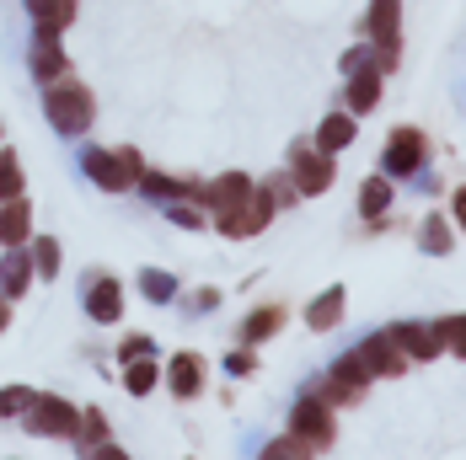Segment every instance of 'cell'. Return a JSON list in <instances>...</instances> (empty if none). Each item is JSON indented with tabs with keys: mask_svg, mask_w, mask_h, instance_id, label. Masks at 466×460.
Masks as SVG:
<instances>
[{
	"mask_svg": "<svg viewBox=\"0 0 466 460\" xmlns=\"http://www.w3.org/2000/svg\"><path fill=\"white\" fill-rule=\"evenodd\" d=\"M44 107H48V118H54L59 135H86V124H92V92L76 86V81H59L44 96Z\"/></svg>",
	"mask_w": 466,
	"mask_h": 460,
	"instance_id": "1",
	"label": "cell"
},
{
	"mask_svg": "<svg viewBox=\"0 0 466 460\" xmlns=\"http://www.w3.org/2000/svg\"><path fill=\"white\" fill-rule=\"evenodd\" d=\"M86 172L96 177V187L107 193H124V187L140 183V155L124 145V150H86Z\"/></svg>",
	"mask_w": 466,
	"mask_h": 460,
	"instance_id": "2",
	"label": "cell"
},
{
	"mask_svg": "<svg viewBox=\"0 0 466 460\" xmlns=\"http://www.w3.org/2000/svg\"><path fill=\"white\" fill-rule=\"evenodd\" d=\"M268 220H274V193L268 187H247V198L220 215V230L226 235H258Z\"/></svg>",
	"mask_w": 466,
	"mask_h": 460,
	"instance_id": "3",
	"label": "cell"
},
{
	"mask_svg": "<svg viewBox=\"0 0 466 460\" xmlns=\"http://www.w3.org/2000/svg\"><path fill=\"white\" fill-rule=\"evenodd\" d=\"M354 359H360V369H365L370 380H380V375H386V380H397V375L408 369V354L397 348V337H391V332H375V337H365V343L354 348Z\"/></svg>",
	"mask_w": 466,
	"mask_h": 460,
	"instance_id": "4",
	"label": "cell"
},
{
	"mask_svg": "<svg viewBox=\"0 0 466 460\" xmlns=\"http://www.w3.org/2000/svg\"><path fill=\"white\" fill-rule=\"evenodd\" d=\"M423 161H429V139L419 129H397V135L386 139V155H380L386 177H413Z\"/></svg>",
	"mask_w": 466,
	"mask_h": 460,
	"instance_id": "5",
	"label": "cell"
},
{
	"mask_svg": "<svg viewBox=\"0 0 466 460\" xmlns=\"http://www.w3.org/2000/svg\"><path fill=\"white\" fill-rule=\"evenodd\" d=\"M370 38L380 48V65L391 70L397 65V48H402V0H375L370 5Z\"/></svg>",
	"mask_w": 466,
	"mask_h": 460,
	"instance_id": "6",
	"label": "cell"
},
{
	"mask_svg": "<svg viewBox=\"0 0 466 460\" xmlns=\"http://www.w3.org/2000/svg\"><path fill=\"white\" fill-rule=\"evenodd\" d=\"M289 172H295V187H300L306 198H317V193H327V183H332V155H327V150H311V145H295Z\"/></svg>",
	"mask_w": 466,
	"mask_h": 460,
	"instance_id": "7",
	"label": "cell"
},
{
	"mask_svg": "<svg viewBox=\"0 0 466 460\" xmlns=\"http://www.w3.org/2000/svg\"><path fill=\"white\" fill-rule=\"evenodd\" d=\"M27 423H33V434H54V439L81 434V413H76L70 402H59V396H44V402L27 413Z\"/></svg>",
	"mask_w": 466,
	"mask_h": 460,
	"instance_id": "8",
	"label": "cell"
},
{
	"mask_svg": "<svg viewBox=\"0 0 466 460\" xmlns=\"http://www.w3.org/2000/svg\"><path fill=\"white\" fill-rule=\"evenodd\" d=\"M295 434H300V439H311L317 450H322L327 439L338 434V423H332V407H327V396H300V407H295Z\"/></svg>",
	"mask_w": 466,
	"mask_h": 460,
	"instance_id": "9",
	"label": "cell"
},
{
	"mask_svg": "<svg viewBox=\"0 0 466 460\" xmlns=\"http://www.w3.org/2000/svg\"><path fill=\"white\" fill-rule=\"evenodd\" d=\"M391 337H397V348H402L408 359H434V354H440V332H434V326H423V322L391 326Z\"/></svg>",
	"mask_w": 466,
	"mask_h": 460,
	"instance_id": "10",
	"label": "cell"
},
{
	"mask_svg": "<svg viewBox=\"0 0 466 460\" xmlns=\"http://www.w3.org/2000/svg\"><path fill=\"white\" fill-rule=\"evenodd\" d=\"M343 311H349V289H343V284H332V289H322V295L311 300L306 322H311V332H327V326L343 322Z\"/></svg>",
	"mask_w": 466,
	"mask_h": 460,
	"instance_id": "11",
	"label": "cell"
},
{
	"mask_svg": "<svg viewBox=\"0 0 466 460\" xmlns=\"http://www.w3.org/2000/svg\"><path fill=\"white\" fill-rule=\"evenodd\" d=\"M380 70H386L380 59L354 70V81H349V107H354V113H370L375 102H380Z\"/></svg>",
	"mask_w": 466,
	"mask_h": 460,
	"instance_id": "12",
	"label": "cell"
},
{
	"mask_svg": "<svg viewBox=\"0 0 466 460\" xmlns=\"http://www.w3.org/2000/svg\"><path fill=\"white\" fill-rule=\"evenodd\" d=\"M167 385H172V396H198V385H204V359H198V354H177L172 369H167Z\"/></svg>",
	"mask_w": 466,
	"mask_h": 460,
	"instance_id": "13",
	"label": "cell"
},
{
	"mask_svg": "<svg viewBox=\"0 0 466 460\" xmlns=\"http://www.w3.org/2000/svg\"><path fill=\"white\" fill-rule=\"evenodd\" d=\"M27 230H33V209H27V198H5V209H0V241H5V246H22Z\"/></svg>",
	"mask_w": 466,
	"mask_h": 460,
	"instance_id": "14",
	"label": "cell"
},
{
	"mask_svg": "<svg viewBox=\"0 0 466 460\" xmlns=\"http://www.w3.org/2000/svg\"><path fill=\"white\" fill-rule=\"evenodd\" d=\"M86 311H92V322H118V311H124V289H118L113 278H96L92 295H86Z\"/></svg>",
	"mask_w": 466,
	"mask_h": 460,
	"instance_id": "15",
	"label": "cell"
},
{
	"mask_svg": "<svg viewBox=\"0 0 466 460\" xmlns=\"http://www.w3.org/2000/svg\"><path fill=\"white\" fill-rule=\"evenodd\" d=\"M33 16H38V33L59 38L76 22V0H33Z\"/></svg>",
	"mask_w": 466,
	"mask_h": 460,
	"instance_id": "16",
	"label": "cell"
},
{
	"mask_svg": "<svg viewBox=\"0 0 466 460\" xmlns=\"http://www.w3.org/2000/svg\"><path fill=\"white\" fill-rule=\"evenodd\" d=\"M247 187H252V177H241V172H226L220 183H215L209 193H204V198H209V209H215V220H220L226 209H236V204L247 198Z\"/></svg>",
	"mask_w": 466,
	"mask_h": 460,
	"instance_id": "17",
	"label": "cell"
},
{
	"mask_svg": "<svg viewBox=\"0 0 466 460\" xmlns=\"http://www.w3.org/2000/svg\"><path fill=\"white\" fill-rule=\"evenodd\" d=\"M349 145H354V118H349V113H332L322 129H317V150L338 155V150H349Z\"/></svg>",
	"mask_w": 466,
	"mask_h": 460,
	"instance_id": "18",
	"label": "cell"
},
{
	"mask_svg": "<svg viewBox=\"0 0 466 460\" xmlns=\"http://www.w3.org/2000/svg\"><path fill=\"white\" fill-rule=\"evenodd\" d=\"M33 70H38L44 81H59V75L70 70V59H65V48L54 44L48 33H38V48H33Z\"/></svg>",
	"mask_w": 466,
	"mask_h": 460,
	"instance_id": "19",
	"label": "cell"
},
{
	"mask_svg": "<svg viewBox=\"0 0 466 460\" xmlns=\"http://www.w3.org/2000/svg\"><path fill=\"white\" fill-rule=\"evenodd\" d=\"M27 284H33V263H27V257H5V263H0V289H5V300H16Z\"/></svg>",
	"mask_w": 466,
	"mask_h": 460,
	"instance_id": "20",
	"label": "cell"
},
{
	"mask_svg": "<svg viewBox=\"0 0 466 460\" xmlns=\"http://www.w3.org/2000/svg\"><path fill=\"white\" fill-rule=\"evenodd\" d=\"M279 326H284V311L279 305H268V311H258V316L241 322V337H247V343H263V337H274Z\"/></svg>",
	"mask_w": 466,
	"mask_h": 460,
	"instance_id": "21",
	"label": "cell"
},
{
	"mask_svg": "<svg viewBox=\"0 0 466 460\" xmlns=\"http://www.w3.org/2000/svg\"><path fill=\"white\" fill-rule=\"evenodd\" d=\"M386 204H391V183H386V177L365 183V193H360V215H365V220H380Z\"/></svg>",
	"mask_w": 466,
	"mask_h": 460,
	"instance_id": "22",
	"label": "cell"
},
{
	"mask_svg": "<svg viewBox=\"0 0 466 460\" xmlns=\"http://www.w3.org/2000/svg\"><path fill=\"white\" fill-rule=\"evenodd\" d=\"M0 198H22V161H16V150H0Z\"/></svg>",
	"mask_w": 466,
	"mask_h": 460,
	"instance_id": "23",
	"label": "cell"
},
{
	"mask_svg": "<svg viewBox=\"0 0 466 460\" xmlns=\"http://www.w3.org/2000/svg\"><path fill=\"white\" fill-rule=\"evenodd\" d=\"M124 380H129V391H135V396H145L161 375H156V365H150V359H135V365L124 359Z\"/></svg>",
	"mask_w": 466,
	"mask_h": 460,
	"instance_id": "24",
	"label": "cell"
},
{
	"mask_svg": "<svg viewBox=\"0 0 466 460\" xmlns=\"http://www.w3.org/2000/svg\"><path fill=\"white\" fill-rule=\"evenodd\" d=\"M434 332H440V348H451V354L466 359V316H445Z\"/></svg>",
	"mask_w": 466,
	"mask_h": 460,
	"instance_id": "25",
	"label": "cell"
},
{
	"mask_svg": "<svg viewBox=\"0 0 466 460\" xmlns=\"http://www.w3.org/2000/svg\"><path fill=\"white\" fill-rule=\"evenodd\" d=\"M33 268H38L44 278H54V274H59V241H54V235H44V241L33 246Z\"/></svg>",
	"mask_w": 466,
	"mask_h": 460,
	"instance_id": "26",
	"label": "cell"
},
{
	"mask_svg": "<svg viewBox=\"0 0 466 460\" xmlns=\"http://www.w3.org/2000/svg\"><path fill=\"white\" fill-rule=\"evenodd\" d=\"M33 407V391L27 385H5L0 391V417H16V413H27Z\"/></svg>",
	"mask_w": 466,
	"mask_h": 460,
	"instance_id": "27",
	"label": "cell"
},
{
	"mask_svg": "<svg viewBox=\"0 0 466 460\" xmlns=\"http://www.w3.org/2000/svg\"><path fill=\"white\" fill-rule=\"evenodd\" d=\"M423 246H429V252H451V230H445V220H434V215L423 220Z\"/></svg>",
	"mask_w": 466,
	"mask_h": 460,
	"instance_id": "28",
	"label": "cell"
},
{
	"mask_svg": "<svg viewBox=\"0 0 466 460\" xmlns=\"http://www.w3.org/2000/svg\"><path fill=\"white\" fill-rule=\"evenodd\" d=\"M311 450H317V445H311V439H300V434H295V439H279V445H268V450H263V455H268V460H284V455H311Z\"/></svg>",
	"mask_w": 466,
	"mask_h": 460,
	"instance_id": "29",
	"label": "cell"
},
{
	"mask_svg": "<svg viewBox=\"0 0 466 460\" xmlns=\"http://www.w3.org/2000/svg\"><path fill=\"white\" fill-rule=\"evenodd\" d=\"M172 289H177V284H172L167 274H145V295H150V300H167Z\"/></svg>",
	"mask_w": 466,
	"mask_h": 460,
	"instance_id": "30",
	"label": "cell"
},
{
	"mask_svg": "<svg viewBox=\"0 0 466 460\" xmlns=\"http://www.w3.org/2000/svg\"><path fill=\"white\" fill-rule=\"evenodd\" d=\"M145 354H150V337H129L124 343V359H145Z\"/></svg>",
	"mask_w": 466,
	"mask_h": 460,
	"instance_id": "31",
	"label": "cell"
},
{
	"mask_svg": "<svg viewBox=\"0 0 466 460\" xmlns=\"http://www.w3.org/2000/svg\"><path fill=\"white\" fill-rule=\"evenodd\" d=\"M451 209H456V225L466 230V187H456V198H451Z\"/></svg>",
	"mask_w": 466,
	"mask_h": 460,
	"instance_id": "32",
	"label": "cell"
},
{
	"mask_svg": "<svg viewBox=\"0 0 466 460\" xmlns=\"http://www.w3.org/2000/svg\"><path fill=\"white\" fill-rule=\"evenodd\" d=\"M5 322H11V311H5V295H0V332H5Z\"/></svg>",
	"mask_w": 466,
	"mask_h": 460,
	"instance_id": "33",
	"label": "cell"
}]
</instances>
